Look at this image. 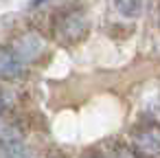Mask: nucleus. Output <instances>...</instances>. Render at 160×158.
<instances>
[{"label":"nucleus","instance_id":"4","mask_svg":"<svg viewBox=\"0 0 160 158\" xmlns=\"http://www.w3.org/2000/svg\"><path fill=\"white\" fill-rule=\"evenodd\" d=\"M114 7H116L121 13H125L127 18H136V16H140L142 9H145L142 3H127V0H125V3H116Z\"/></svg>","mask_w":160,"mask_h":158},{"label":"nucleus","instance_id":"1","mask_svg":"<svg viewBox=\"0 0 160 158\" xmlns=\"http://www.w3.org/2000/svg\"><path fill=\"white\" fill-rule=\"evenodd\" d=\"M51 31H53V38L62 46H75V44H79L88 38L90 22L81 11L68 9V11H62L53 18Z\"/></svg>","mask_w":160,"mask_h":158},{"label":"nucleus","instance_id":"6","mask_svg":"<svg viewBox=\"0 0 160 158\" xmlns=\"http://www.w3.org/2000/svg\"><path fill=\"white\" fill-rule=\"evenodd\" d=\"M94 158H97V156H94Z\"/></svg>","mask_w":160,"mask_h":158},{"label":"nucleus","instance_id":"3","mask_svg":"<svg viewBox=\"0 0 160 158\" xmlns=\"http://www.w3.org/2000/svg\"><path fill=\"white\" fill-rule=\"evenodd\" d=\"M24 75V62L20 59V55L16 53V48H0V79L5 81H13L18 77Z\"/></svg>","mask_w":160,"mask_h":158},{"label":"nucleus","instance_id":"5","mask_svg":"<svg viewBox=\"0 0 160 158\" xmlns=\"http://www.w3.org/2000/svg\"><path fill=\"white\" fill-rule=\"evenodd\" d=\"M0 116H2V103H0Z\"/></svg>","mask_w":160,"mask_h":158},{"label":"nucleus","instance_id":"2","mask_svg":"<svg viewBox=\"0 0 160 158\" xmlns=\"http://www.w3.org/2000/svg\"><path fill=\"white\" fill-rule=\"evenodd\" d=\"M129 143H132V151L136 156H142V158L160 156V123L149 121V123L134 127Z\"/></svg>","mask_w":160,"mask_h":158}]
</instances>
